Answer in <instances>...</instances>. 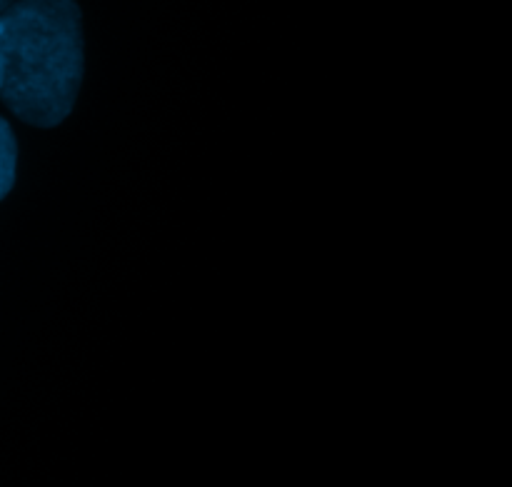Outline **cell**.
<instances>
[{"label":"cell","instance_id":"cell-1","mask_svg":"<svg viewBox=\"0 0 512 487\" xmlns=\"http://www.w3.org/2000/svg\"><path fill=\"white\" fill-rule=\"evenodd\" d=\"M0 98L23 123L55 128L83 85V18L75 0H15L0 13Z\"/></svg>","mask_w":512,"mask_h":487},{"label":"cell","instance_id":"cell-2","mask_svg":"<svg viewBox=\"0 0 512 487\" xmlns=\"http://www.w3.org/2000/svg\"><path fill=\"white\" fill-rule=\"evenodd\" d=\"M15 168H18V143L8 120L0 118V200L13 190Z\"/></svg>","mask_w":512,"mask_h":487},{"label":"cell","instance_id":"cell-3","mask_svg":"<svg viewBox=\"0 0 512 487\" xmlns=\"http://www.w3.org/2000/svg\"><path fill=\"white\" fill-rule=\"evenodd\" d=\"M13 3L15 0H0V13H5V10H8Z\"/></svg>","mask_w":512,"mask_h":487},{"label":"cell","instance_id":"cell-4","mask_svg":"<svg viewBox=\"0 0 512 487\" xmlns=\"http://www.w3.org/2000/svg\"><path fill=\"white\" fill-rule=\"evenodd\" d=\"M0 78H3V65H0Z\"/></svg>","mask_w":512,"mask_h":487}]
</instances>
